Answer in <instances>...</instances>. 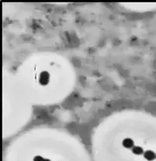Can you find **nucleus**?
Instances as JSON below:
<instances>
[{"instance_id": "1", "label": "nucleus", "mask_w": 156, "mask_h": 161, "mask_svg": "<svg viewBox=\"0 0 156 161\" xmlns=\"http://www.w3.org/2000/svg\"><path fill=\"white\" fill-rule=\"evenodd\" d=\"M101 129L98 139L110 142L123 161H156V118L124 115Z\"/></svg>"}]
</instances>
